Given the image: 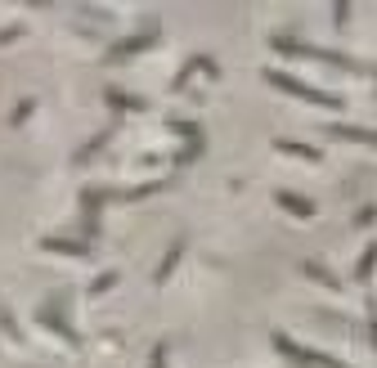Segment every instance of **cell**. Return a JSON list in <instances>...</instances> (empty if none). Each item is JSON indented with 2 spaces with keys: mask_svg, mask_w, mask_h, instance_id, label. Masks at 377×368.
I'll return each mask as SVG.
<instances>
[{
  "mask_svg": "<svg viewBox=\"0 0 377 368\" xmlns=\"http://www.w3.org/2000/svg\"><path fill=\"white\" fill-rule=\"evenodd\" d=\"M270 81H279L283 90H292V94H301V99H310V103H324V108H337L342 99H333V94H324V90H315V86H301V81H292V77H283V72H270Z\"/></svg>",
  "mask_w": 377,
  "mask_h": 368,
  "instance_id": "obj_1",
  "label": "cell"
},
{
  "mask_svg": "<svg viewBox=\"0 0 377 368\" xmlns=\"http://www.w3.org/2000/svg\"><path fill=\"white\" fill-rule=\"evenodd\" d=\"M333 135H342V139H360V144H377V130H360V126H333Z\"/></svg>",
  "mask_w": 377,
  "mask_h": 368,
  "instance_id": "obj_2",
  "label": "cell"
},
{
  "mask_svg": "<svg viewBox=\"0 0 377 368\" xmlns=\"http://www.w3.org/2000/svg\"><path fill=\"white\" fill-rule=\"evenodd\" d=\"M279 202L288 207L292 216H310V211H315V207H310V198H297V193H279Z\"/></svg>",
  "mask_w": 377,
  "mask_h": 368,
  "instance_id": "obj_3",
  "label": "cell"
},
{
  "mask_svg": "<svg viewBox=\"0 0 377 368\" xmlns=\"http://www.w3.org/2000/svg\"><path fill=\"white\" fill-rule=\"evenodd\" d=\"M373 261H377V247H373V252H364V261H360V279H364V274L373 270Z\"/></svg>",
  "mask_w": 377,
  "mask_h": 368,
  "instance_id": "obj_5",
  "label": "cell"
},
{
  "mask_svg": "<svg viewBox=\"0 0 377 368\" xmlns=\"http://www.w3.org/2000/svg\"><path fill=\"white\" fill-rule=\"evenodd\" d=\"M175 256H180V243H175V247H171V252H166V261H162V265H157V283H162L166 274H171V265H175Z\"/></svg>",
  "mask_w": 377,
  "mask_h": 368,
  "instance_id": "obj_4",
  "label": "cell"
}]
</instances>
